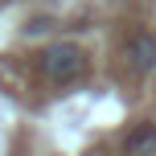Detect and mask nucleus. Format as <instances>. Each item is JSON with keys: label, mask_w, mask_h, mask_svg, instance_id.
I'll return each instance as SVG.
<instances>
[{"label": "nucleus", "mask_w": 156, "mask_h": 156, "mask_svg": "<svg viewBox=\"0 0 156 156\" xmlns=\"http://www.w3.org/2000/svg\"><path fill=\"white\" fill-rule=\"evenodd\" d=\"M127 156H156V123H140L123 144Z\"/></svg>", "instance_id": "nucleus-3"}, {"label": "nucleus", "mask_w": 156, "mask_h": 156, "mask_svg": "<svg viewBox=\"0 0 156 156\" xmlns=\"http://www.w3.org/2000/svg\"><path fill=\"white\" fill-rule=\"evenodd\" d=\"M127 66L136 74H156V33H140L127 45Z\"/></svg>", "instance_id": "nucleus-2"}, {"label": "nucleus", "mask_w": 156, "mask_h": 156, "mask_svg": "<svg viewBox=\"0 0 156 156\" xmlns=\"http://www.w3.org/2000/svg\"><path fill=\"white\" fill-rule=\"evenodd\" d=\"M86 70V54L74 45V41H58V45H45V54H41V78L54 86H70L78 82Z\"/></svg>", "instance_id": "nucleus-1"}]
</instances>
